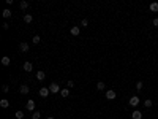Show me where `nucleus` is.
<instances>
[{"label": "nucleus", "instance_id": "1", "mask_svg": "<svg viewBox=\"0 0 158 119\" xmlns=\"http://www.w3.org/2000/svg\"><path fill=\"white\" fill-rule=\"evenodd\" d=\"M128 103H130V106H133V108H138V105L141 103V100H139L138 95H133V97L130 98V102H128Z\"/></svg>", "mask_w": 158, "mask_h": 119}, {"label": "nucleus", "instance_id": "2", "mask_svg": "<svg viewBox=\"0 0 158 119\" xmlns=\"http://www.w3.org/2000/svg\"><path fill=\"white\" fill-rule=\"evenodd\" d=\"M49 91H51V94H58L62 91L60 89V86L57 84V83H51V86H49Z\"/></svg>", "mask_w": 158, "mask_h": 119}, {"label": "nucleus", "instance_id": "3", "mask_svg": "<svg viewBox=\"0 0 158 119\" xmlns=\"http://www.w3.org/2000/svg\"><path fill=\"white\" fill-rule=\"evenodd\" d=\"M115 97H117L115 91H112V89H109V91H106V98H108V100H114Z\"/></svg>", "mask_w": 158, "mask_h": 119}, {"label": "nucleus", "instance_id": "4", "mask_svg": "<svg viewBox=\"0 0 158 119\" xmlns=\"http://www.w3.org/2000/svg\"><path fill=\"white\" fill-rule=\"evenodd\" d=\"M70 33H71V35H73V37H78V35L81 33V29H79L78 26H73L71 29H70Z\"/></svg>", "mask_w": 158, "mask_h": 119}, {"label": "nucleus", "instance_id": "5", "mask_svg": "<svg viewBox=\"0 0 158 119\" xmlns=\"http://www.w3.org/2000/svg\"><path fill=\"white\" fill-rule=\"evenodd\" d=\"M25 108H27L28 111H35V100H27Z\"/></svg>", "mask_w": 158, "mask_h": 119}, {"label": "nucleus", "instance_id": "6", "mask_svg": "<svg viewBox=\"0 0 158 119\" xmlns=\"http://www.w3.org/2000/svg\"><path fill=\"white\" fill-rule=\"evenodd\" d=\"M49 94H51L49 87H41V89H40V95H41V97H48Z\"/></svg>", "mask_w": 158, "mask_h": 119}, {"label": "nucleus", "instance_id": "7", "mask_svg": "<svg viewBox=\"0 0 158 119\" xmlns=\"http://www.w3.org/2000/svg\"><path fill=\"white\" fill-rule=\"evenodd\" d=\"M131 119H142V113L138 111V110H134V111L131 113Z\"/></svg>", "mask_w": 158, "mask_h": 119}, {"label": "nucleus", "instance_id": "8", "mask_svg": "<svg viewBox=\"0 0 158 119\" xmlns=\"http://www.w3.org/2000/svg\"><path fill=\"white\" fill-rule=\"evenodd\" d=\"M19 49H21L22 52H27V51H28V43H25V41H22V43L19 45Z\"/></svg>", "mask_w": 158, "mask_h": 119}, {"label": "nucleus", "instance_id": "9", "mask_svg": "<svg viewBox=\"0 0 158 119\" xmlns=\"http://www.w3.org/2000/svg\"><path fill=\"white\" fill-rule=\"evenodd\" d=\"M28 91H30V89H28L27 84H22V86L19 87V92H21V94H28Z\"/></svg>", "mask_w": 158, "mask_h": 119}, {"label": "nucleus", "instance_id": "10", "mask_svg": "<svg viewBox=\"0 0 158 119\" xmlns=\"http://www.w3.org/2000/svg\"><path fill=\"white\" fill-rule=\"evenodd\" d=\"M149 10H150V11H153V13H156V11H158V3H156V2L150 3V5H149Z\"/></svg>", "mask_w": 158, "mask_h": 119}, {"label": "nucleus", "instance_id": "11", "mask_svg": "<svg viewBox=\"0 0 158 119\" xmlns=\"http://www.w3.org/2000/svg\"><path fill=\"white\" fill-rule=\"evenodd\" d=\"M44 78H46L44 71H41V70H40V71H37V80H38V81H43Z\"/></svg>", "mask_w": 158, "mask_h": 119}, {"label": "nucleus", "instance_id": "12", "mask_svg": "<svg viewBox=\"0 0 158 119\" xmlns=\"http://www.w3.org/2000/svg\"><path fill=\"white\" fill-rule=\"evenodd\" d=\"M0 106H2V108H8V106H10V102H8L7 98H2V100H0Z\"/></svg>", "mask_w": 158, "mask_h": 119}, {"label": "nucleus", "instance_id": "13", "mask_svg": "<svg viewBox=\"0 0 158 119\" xmlns=\"http://www.w3.org/2000/svg\"><path fill=\"white\" fill-rule=\"evenodd\" d=\"M24 70H25V71H32V70H33V65H32L30 62H24Z\"/></svg>", "mask_w": 158, "mask_h": 119}, {"label": "nucleus", "instance_id": "14", "mask_svg": "<svg viewBox=\"0 0 158 119\" xmlns=\"http://www.w3.org/2000/svg\"><path fill=\"white\" fill-rule=\"evenodd\" d=\"M60 95H62L63 98L70 97V89H62V91H60Z\"/></svg>", "mask_w": 158, "mask_h": 119}, {"label": "nucleus", "instance_id": "15", "mask_svg": "<svg viewBox=\"0 0 158 119\" xmlns=\"http://www.w3.org/2000/svg\"><path fill=\"white\" fill-rule=\"evenodd\" d=\"M2 65H5V67H8V65H10V57L8 56L2 57Z\"/></svg>", "mask_w": 158, "mask_h": 119}, {"label": "nucleus", "instance_id": "16", "mask_svg": "<svg viewBox=\"0 0 158 119\" xmlns=\"http://www.w3.org/2000/svg\"><path fill=\"white\" fill-rule=\"evenodd\" d=\"M19 7H21V10H27V8H28V2H25V0H22V2L19 3Z\"/></svg>", "mask_w": 158, "mask_h": 119}, {"label": "nucleus", "instance_id": "17", "mask_svg": "<svg viewBox=\"0 0 158 119\" xmlns=\"http://www.w3.org/2000/svg\"><path fill=\"white\" fill-rule=\"evenodd\" d=\"M2 16L5 17V19H7V17H11V11L10 10H3L2 11Z\"/></svg>", "mask_w": 158, "mask_h": 119}, {"label": "nucleus", "instance_id": "18", "mask_svg": "<svg viewBox=\"0 0 158 119\" xmlns=\"http://www.w3.org/2000/svg\"><path fill=\"white\" fill-rule=\"evenodd\" d=\"M32 19H33V16H32V14H25V16H24V22H27V24H30Z\"/></svg>", "mask_w": 158, "mask_h": 119}, {"label": "nucleus", "instance_id": "19", "mask_svg": "<svg viewBox=\"0 0 158 119\" xmlns=\"http://www.w3.org/2000/svg\"><path fill=\"white\" fill-rule=\"evenodd\" d=\"M97 89H98V91H103V89H104V83L103 81H98L97 83Z\"/></svg>", "mask_w": 158, "mask_h": 119}, {"label": "nucleus", "instance_id": "20", "mask_svg": "<svg viewBox=\"0 0 158 119\" xmlns=\"http://www.w3.org/2000/svg\"><path fill=\"white\" fill-rule=\"evenodd\" d=\"M152 105H153V102H152L150 98H147V100H145V102H144V106H145V108H150Z\"/></svg>", "mask_w": 158, "mask_h": 119}, {"label": "nucleus", "instance_id": "21", "mask_svg": "<svg viewBox=\"0 0 158 119\" xmlns=\"http://www.w3.org/2000/svg\"><path fill=\"white\" fill-rule=\"evenodd\" d=\"M40 40H41V38H40L38 35H35V37L32 38V43H33V45H38V43H40Z\"/></svg>", "mask_w": 158, "mask_h": 119}, {"label": "nucleus", "instance_id": "22", "mask_svg": "<svg viewBox=\"0 0 158 119\" xmlns=\"http://www.w3.org/2000/svg\"><path fill=\"white\" fill-rule=\"evenodd\" d=\"M142 86H144L142 81H138V83H136V91H142Z\"/></svg>", "mask_w": 158, "mask_h": 119}, {"label": "nucleus", "instance_id": "23", "mask_svg": "<svg viewBox=\"0 0 158 119\" xmlns=\"http://www.w3.org/2000/svg\"><path fill=\"white\" fill-rule=\"evenodd\" d=\"M16 119H24V113L22 111H16Z\"/></svg>", "mask_w": 158, "mask_h": 119}, {"label": "nucleus", "instance_id": "24", "mask_svg": "<svg viewBox=\"0 0 158 119\" xmlns=\"http://www.w3.org/2000/svg\"><path fill=\"white\" fill-rule=\"evenodd\" d=\"M40 116H41V114H40L38 111H33V114H32V119H40Z\"/></svg>", "mask_w": 158, "mask_h": 119}, {"label": "nucleus", "instance_id": "25", "mask_svg": "<svg viewBox=\"0 0 158 119\" xmlns=\"http://www.w3.org/2000/svg\"><path fill=\"white\" fill-rule=\"evenodd\" d=\"M81 26H82V27H87V26H89V21H87V19H82V21H81Z\"/></svg>", "mask_w": 158, "mask_h": 119}, {"label": "nucleus", "instance_id": "26", "mask_svg": "<svg viewBox=\"0 0 158 119\" xmlns=\"http://www.w3.org/2000/svg\"><path fill=\"white\" fill-rule=\"evenodd\" d=\"M2 91H3V92H5V94H7V92H8V91H10V87H8V86H7V84H5V86H2Z\"/></svg>", "mask_w": 158, "mask_h": 119}, {"label": "nucleus", "instance_id": "27", "mask_svg": "<svg viewBox=\"0 0 158 119\" xmlns=\"http://www.w3.org/2000/svg\"><path fill=\"white\" fill-rule=\"evenodd\" d=\"M152 24H153V26H155V27H158V17H155V19H153V21H152Z\"/></svg>", "mask_w": 158, "mask_h": 119}, {"label": "nucleus", "instance_id": "28", "mask_svg": "<svg viewBox=\"0 0 158 119\" xmlns=\"http://www.w3.org/2000/svg\"><path fill=\"white\" fill-rule=\"evenodd\" d=\"M48 119H55V117H48Z\"/></svg>", "mask_w": 158, "mask_h": 119}]
</instances>
